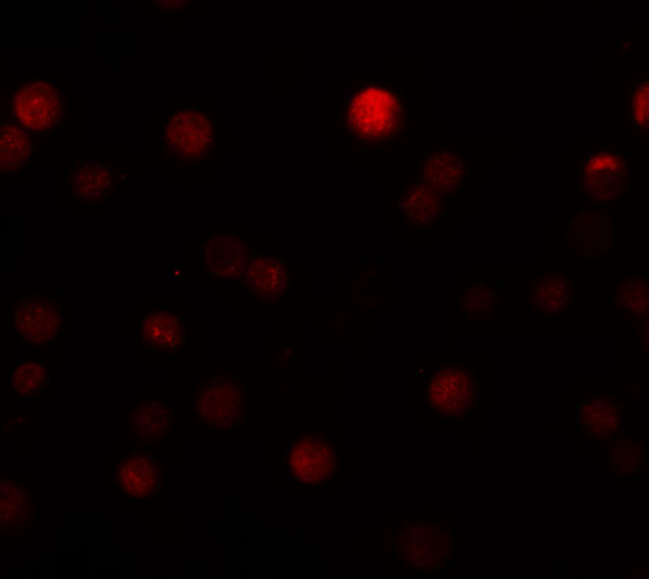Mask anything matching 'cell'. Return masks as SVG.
Segmentation results:
<instances>
[{
	"label": "cell",
	"mask_w": 649,
	"mask_h": 579,
	"mask_svg": "<svg viewBox=\"0 0 649 579\" xmlns=\"http://www.w3.org/2000/svg\"><path fill=\"white\" fill-rule=\"evenodd\" d=\"M405 121L402 100L393 90L363 86L349 101L348 125L358 137L379 142L393 137Z\"/></svg>",
	"instance_id": "obj_1"
},
{
	"label": "cell",
	"mask_w": 649,
	"mask_h": 579,
	"mask_svg": "<svg viewBox=\"0 0 649 579\" xmlns=\"http://www.w3.org/2000/svg\"><path fill=\"white\" fill-rule=\"evenodd\" d=\"M65 114L63 99L53 82L33 80L20 84L13 100V116L31 131H47Z\"/></svg>",
	"instance_id": "obj_2"
},
{
	"label": "cell",
	"mask_w": 649,
	"mask_h": 579,
	"mask_svg": "<svg viewBox=\"0 0 649 579\" xmlns=\"http://www.w3.org/2000/svg\"><path fill=\"white\" fill-rule=\"evenodd\" d=\"M396 549L403 564L417 570H436L450 556V537L443 528L413 522L399 533Z\"/></svg>",
	"instance_id": "obj_3"
},
{
	"label": "cell",
	"mask_w": 649,
	"mask_h": 579,
	"mask_svg": "<svg viewBox=\"0 0 649 579\" xmlns=\"http://www.w3.org/2000/svg\"><path fill=\"white\" fill-rule=\"evenodd\" d=\"M287 465L300 485L321 486L333 476L337 466L333 442L315 435L301 437L289 447Z\"/></svg>",
	"instance_id": "obj_4"
},
{
	"label": "cell",
	"mask_w": 649,
	"mask_h": 579,
	"mask_svg": "<svg viewBox=\"0 0 649 579\" xmlns=\"http://www.w3.org/2000/svg\"><path fill=\"white\" fill-rule=\"evenodd\" d=\"M167 150L178 160L199 161L210 153L215 128L207 115L184 109L173 115L165 126Z\"/></svg>",
	"instance_id": "obj_5"
},
{
	"label": "cell",
	"mask_w": 649,
	"mask_h": 579,
	"mask_svg": "<svg viewBox=\"0 0 649 579\" xmlns=\"http://www.w3.org/2000/svg\"><path fill=\"white\" fill-rule=\"evenodd\" d=\"M198 418L215 427H233L244 414L242 386L234 380H216L200 387L195 401Z\"/></svg>",
	"instance_id": "obj_6"
},
{
	"label": "cell",
	"mask_w": 649,
	"mask_h": 579,
	"mask_svg": "<svg viewBox=\"0 0 649 579\" xmlns=\"http://www.w3.org/2000/svg\"><path fill=\"white\" fill-rule=\"evenodd\" d=\"M475 402L472 375L456 368L441 369L430 381L428 403L436 412L459 416L467 412Z\"/></svg>",
	"instance_id": "obj_7"
},
{
	"label": "cell",
	"mask_w": 649,
	"mask_h": 579,
	"mask_svg": "<svg viewBox=\"0 0 649 579\" xmlns=\"http://www.w3.org/2000/svg\"><path fill=\"white\" fill-rule=\"evenodd\" d=\"M581 187L592 199L607 204L619 195L626 180V165L617 154H592L580 169Z\"/></svg>",
	"instance_id": "obj_8"
},
{
	"label": "cell",
	"mask_w": 649,
	"mask_h": 579,
	"mask_svg": "<svg viewBox=\"0 0 649 579\" xmlns=\"http://www.w3.org/2000/svg\"><path fill=\"white\" fill-rule=\"evenodd\" d=\"M14 323L30 346L47 345L60 329L58 311L43 297L24 298L14 309Z\"/></svg>",
	"instance_id": "obj_9"
},
{
	"label": "cell",
	"mask_w": 649,
	"mask_h": 579,
	"mask_svg": "<svg viewBox=\"0 0 649 579\" xmlns=\"http://www.w3.org/2000/svg\"><path fill=\"white\" fill-rule=\"evenodd\" d=\"M204 253L207 268L217 278H240L248 267L247 246L236 235H212Z\"/></svg>",
	"instance_id": "obj_10"
},
{
	"label": "cell",
	"mask_w": 649,
	"mask_h": 579,
	"mask_svg": "<svg viewBox=\"0 0 649 579\" xmlns=\"http://www.w3.org/2000/svg\"><path fill=\"white\" fill-rule=\"evenodd\" d=\"M35 520L32 494L20 483L4 480L0 487V528L2 533L30 530Z\"/></svg>",
	"instance_id": "obj_11"
},
{
	"label": "cell",
	"mask_w": 649,
	"mask_h": 579,
	"mask_svg": "<svg viewBox=\"0 0 649 579\" xmlns=\"http://www.w3.org/2000/svg\"><path fill=\"white\" fill-rule=\"evenodd\" d=\"M244 286L252 294L263 300H276L288 290V268L276 257L255 258L245 269Z\"/></svg>",
	"instance_id": "obj_12"
},
{
	"label": "cell",
	"mask_w": 649,
	"mask_h": 579,
	"mask_svg": "<svg viewBox=\"0 0 649 579\" xmlns=\"http://www.w3.org/2000/svg\"><path fill=\"white\" fill-rule=\"evenodd\" d=\"M159 460L147 454H134L117 466L121 490L131 499L148 498L159 483Z\"/></svg>",
	"instance_id": "obj_13"
},
{
	"label": "cell",
	"mask_w": 649,
	"mask_h": 579,
	"mask_svg": "<svg viewBox=\"0 0 649 579\" xmlns=\"http://www.w3.org/2000/svg\"><path fill=\"white\" fill-rule=\"evenodd\" d=\"M187 329L181 319L165 311H157L143 317L142 339L157 351H176L186 341Z\"/></svg>",
	"instance_id": "obj_14"
},
{
	"label": "cell",
	"mask_w": 649,
	"mask_h": 579,
	"mask_svg": "<svg viewBox=\"0 0 649 579\" xmlns=\"http://www.w3.org/2000/svg\"><path fill=\"white\" fill-rule=\"evenodd\" d=\"M171 425V407L157 401L138 404L130 416L131 436L142 442L159 441L170 430Z\"/></svg>",
	"instance_id": "obj_15"
},
{
	"label": "cell",
	"mask_w": 649,
	"mask_h": 579,
	"mask_svg": "<svg viewBox=\"0 0 649 579\" xmlns=\"http://www.w3.org/2000/svg\"><path fill=\"white\" fill-rule=\"evenodd\" d=\"M580 421L591 437L604 440L621 427L619 406L610 397L592 398L581 407Z\"/></svg>",
	"instance_id": "obj_16"
},
{
	"label": "cell",
	"mask_w": 649,
	"mask_h": 579,
	"mask_svg": "<svg viewBox=\"0 0 649 579\" xmlns=\"http://www.w3.org/2000/svg\"><path fill=\"white\" fill-rule=\"evenodd\" d=\"M572 300V288L568 279L557 274H547L538 279L533 291V306L541 314H558Z\"/></svg>",
	"instance_id": "obj_17"
},
{
	"label": "cell",
	"mask_w": 649,
	"mask_h": 579,
	"mask_svg": "<svg viewBox=\"0 0 649 579\" xmlns=\"http://www.w3.org/2000/svg\"><path fill=\"white\" fill-rule=\"evenodd\" d=\"M427 185L441 193H451L459 187L463 177V162L456 154L436 153L424 169Z\"/></svg>",
	"instance_id": "obj_18"
},
{
	"label": "cell",
	"mask_w": 649,
	"mask_h": 579,
	"mask_svg": "<svg viewBox=\"0 0 649 579\" xmlns=\"http://www.w3.org/2000/svg\"><path fill=\"white\" fill-rule=\"evenodd\" d=\"M401 208L408 221L417 227H425L439 216V195L429 185H413L403 198Z\"/></svg>",
	"instance_id": "obj_19"
},
{
	"label": "cell",
	"mask_w": 649,
	"mask_h": 579,
	"mask_svg": "<svg viewBox=\"0 0 649 579\" xmlns=\"http://www.w3.org/2000/svg\"><path fill=\"white\" fill-rule=\"evenodd\" d=\"M114 176L109 167L98 164H82L72 172V189L85 200H100L109 194Z\"/></svg>",
	"instance_id": "obj_20"
},
{
	"label": "cell",
	"mask_w": 649,
	"mask_h": 579,
	"mask_svg": "<svg viewBox=\"0 0 649 579\" xmlns=\"http://www.w3.org/2000/svg\"><path fill=\"white\" fill-rule=\"evenodd\" d=\"M31 154V140L20 128L3 125L0 132V167L3 172L20 171Z\"/></svg>",
	"instance_id": "obj_21"
},
{
	"label": "cell",
	"mask_w": 649,
	"mask_h": 579,
	"mask_svg": "<svg viewBox=\"0 0 649 579\" xmlns=\"http://www.w3.org/2000/svg\"><path fill=\"white\" fill-rule=\"evenodd\" d=\"M47 381V370L42 362L21 359L11 370V384L21 396H35L43 391Z\"/></svg>",
	"instance_id": "obj_22"
},
{
	"label": "cell",
	"mask_w": 649,
	"mask_h": 579,
	"mask_svg": "<svg viewBox=\"0 0 649 579\" xmlns=\"http://www.w3.org/2000/svg\"><path fill=\"white\" fill-rule=\"evenodd\" d=\"M461 308L464 314L470 317H489L496 308L495 292L485 286H474L464 292L461 300Z\"/></svg>",
	"instance_id": "obj_23"
},
{
	"label": "cell",
	"mask_w": 649,
	"mask_h": 579,
	"mask_svg": "<svg viewBox=\"0 0 649 579\" xmlns=\"http://www.w3.org/2000/svg\"><path fill=\"white\" fill-rule=\"evenodd\" d=\"M642 449L635 445V443H621L614 447L610 452V465L615 474L621 476H631L639 472L642 466Z\"/></svg>",
	"instance_id": "obj_24"
},
{
	"label": "cell",
	"mask_w": 649,
	"mask_h": 579,
	"mask_svg": "<svg viewBox=\"0 0 649 579\" xmlns=\"http://www.w3.org/2000/svg\"><path fill=\"white\" fill-rule=\"evenodd\" d=\"M621 312L630 316L641 317L647 312V283L641 280H631L621 289L618 294Z\"/></svg>",
	"instance_id": "obj_25"
},
{
	"label": "cell",
	"mask_w": 649,
	"mask_h": 579,
	"mask_svg": "<svg viewBox=\"0 0 649 579\" xmlns=\"http://www.w3.org/2000/svg\"><path fill=\"white\" fill-rule=\"evenodd\" d=\"M631 109H634L635 120L637 125L642 128L648 126V83L645 82L642 86L637 90L634 101H631Z\"/></svg>",
	"instance_id": "obj_26"
}]
</instances>
